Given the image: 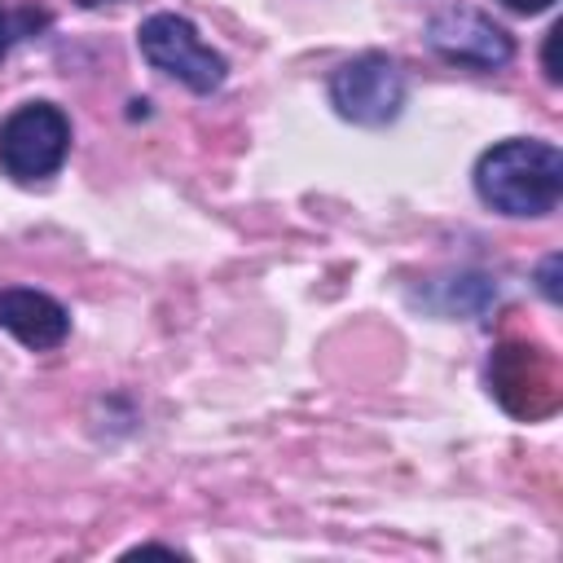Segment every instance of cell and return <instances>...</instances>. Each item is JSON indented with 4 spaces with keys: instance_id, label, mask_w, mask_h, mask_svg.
<instances>
[{
    "instance_id": "obj_9",
    "label": "cell",
    "mask_w": 563,
    "mask_h": 563,
    "mask_svg": "<svg viewBox=\"0 0 563 563\" xmlns=\"http://www.w3.org/2000/svg\"><path fill=\"white\" fill-rule=\"evenodd\" d=\"M559 35H563V26H550V31H545V53H541V62H545V79H550V84L563 79V70H559Z\"/></svg>"
},
{
    "instance_id": "obj_5",
    "label": "cell",
    "mask_w": 563,
    "mask_h": 563,
    "mask_svg": "<svg viewBox=\"0 0 563 563\" xmlns=\"http://www.w3.org/2000/svg\"><path fill=\"white\" fill-rule=\"evenodd\" d=\"M330 101L347 123L383 128L405 106V75L383 53H361L330 75Z\"/></svg>"
},
{
    "instance_id": "obj_7",
    "label": "cell",
    "mask_w": 563,
    "mask_h": 563,
    "mask_svg": "<svg viewBox=\"0 0 563 563\" xmlns=\"http://www.w3.org/2000/svg\"><path fill=\"white\" fill-rule=\"evenodd\" d=\"M0 330H9L31 352H48L70 334V317L53 295L9 286V290H0Z\"/></svg>"
},
{
    "instance_id": "obj_2",
    "label": "cell",
    "mask_w": 563,
    "mask_h": 563,
    "mask_svg": "<svg viewBox=\"0 0 563 563\" xmlns=\"http://www.w3.org/2000/svg\"><path fill=\"white\" fill-rule=\"evenodd\" d=\"M488 387L501 400V409L523 422L550 418L563 400V378H559L554 352L541 343H528V339H506L493 347Z\"/></svg>"
},
{
    "instance_id": "obj_1",
    "label": "cell",
    "mask_w": 563,
    "mask_h": 563,
    "mask_svg": "<svg viewBox=\"0 0 563 563\" xmlns=\"http://www.w3.org/2000/svg\"><path fill=\"white\" fill-rule=\"evenodd\" d=\"M475 194L501 216H545L563 198V154L550 141H501L475 163Z\"/></svg>"
},
{
    "instance_id": "obj_10",
    "label": "cell",
    "mask_w": 563,
    "mask_h": 563,
    "mask_svg": "<svg viewBox=\"0 0 563 563\" xmlns=\"http://www.w3.org/2000/svg\"><path fill=\"white\" fill-rule=\"evenodd\" d=\"M554 268H559V255H550V260L541 264V290H545V299H559V286H554Z\"/></svg>"
},
{
    "instance_id": "obj_11",
    "label": "cell",
    "mask_w": 563,
    "mask_h": 563,
    "mask_svg": "<svg viewBox=\"0 0 563 563\" xmlns=\"http://www.w3.org/2000/svg\"><path fill=\"white\" fill-rule=\"evenodd\" d=\"M506 9H515V13H541V9H550L554 0H501Z\"/></svg>"
},
{
    "instance_id": "obj_6",
    "label": "cell",
    "mask_w": 563,
    "mask_h": 563,
    "mask_svg": "<svg viewBox=\"0 0 563 563\" xmlns=\"http://www.w3.org/2000/svg\"><path fill=\"white\" fill-rule=\"evenodd\" d=\"M427 44L453 62V66H471V70H497L515 57V40L479 9H444L427 22Z\"/></svg>"
},
{
    "instance_id": "obj_8",
    "label": "cell",
    "mask_w": 563,
    "mask_h": 563,
    "mask_svg": "<svg viewBox=\"0 0 563 563\" xmlns=\"http://www.w3.org/2000/svg\"><path fill=\"white\" fill-rule=\"evenodd\" d=\"M48 26H53L48 4H40V0H0V57H9L26 40H40Z\"/></svg>"
},
{
    "instance_id": "obj_4",
    "label": "cell",
    "mask_w": 563,
    "mask_h": 563,
    "mask_svg": "<svg viewBox=\"0 0 563 563\" xmlns=\"http://www.w3.org/2000/svg\"><path fill=\"white\" fill-rule=\"evenodd\" d=\"M136 44L154 70L180 79L194 92H216L224 84V57L211 44H202L198 26L180 13H150L136 31Z\"/></svg>"
},
{
    "instance_id": "obj_12",
    "label": "cell",
    "mask_w": 563,
    "mask_h": 563,
    "mask_svg": "<svg viewBox=\"0 0 563 563\" xmlns=\"http://www.w3.org/2000/svg\"><path fill=\"white\" fill-rule=\"evenodd\" d=\"M79 4H106V0H79Z\"/></svg>"
},
{
    "instance_id": "obj_3",
    "label": "cell",
    "mask_w": 563,
    "mask_h": 563,
    "mask_svg": "<svg viewBox=\"0 0 563 563\" xmlns=\"http://www.w3.org/2000/svg\"><path fill=\"white\" fill-rule=\"evenodd\" d=\"M70 154V119L53 101H26L0 123V167L13 180H44Z\"/></svg>"
}]
</instances>
